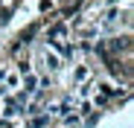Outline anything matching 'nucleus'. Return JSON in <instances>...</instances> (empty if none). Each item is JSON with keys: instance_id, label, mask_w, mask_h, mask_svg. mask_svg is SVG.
Here are the masks:
<instances>
[{"instance_id": "nucleus-1", "label": "nucleus", "mask_w": 134, "mask_h": 128, "mask_svg": "<svg viewBox=\"0 0 134 128\" xmlns=\"http://www.w3.org/2000/svg\"><path fill=\"white\" fill-rule=\"evenodd\" d=\"M24 88H26V90H38V76H32V73H29V76L24 79Z\"/></svg>"}, {"instance_id": "nucleus-2", "label": "nucleus", "mask_w": 134, "mask_h": 128, "mask_svg": "<svg viewBox=\"0 0 134 128\" xmlns=\"http://www.w3.org/2000/svg\"><path fill=\"white\" fill-rule=\"evenodd\" d=\"M47 64H50L53 70H55V67H58V58H55V55H47Z\"/></svg>"}, {"instance_id": "nucleus-3", "label": "nucleus", "mask_w": 134, "mask_h": 128, "mask_svg": "<svg viewBox=\"0 0 134 128\" xmlns=\"http://www.w3.org/2000/svg\"><path fill=\"white\" fill-rule=\"evenodd\" d=\"M76 79H79V82H82V79H87V70H85V67H79V70H76Z\"/></svg>"}]
</instances>
